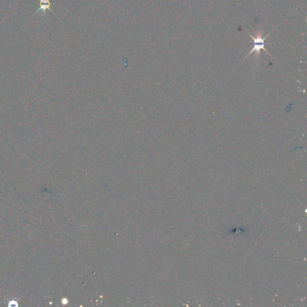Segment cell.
I'll list each match as a JSON object with an SVG mask.
<instances>
[{
    "mask_svg": "<svg viewBox=\"0 0 307 307\" xmlns=\"http://www.w3.org/2000/svg\"><path fill=\"white\" fill-rule=\"evenodd\" d=\"M248 35L250 36L251 37L252 39H253V40L254 41V46H253L252 50L248 54V55L244 58V59L243 60L246 59L250 54H251L252 53H253L254 52H255V55L256 56H257V57H260V50L261 49L264 50L268 54L271 55L269 54V53L265 48V46L266 45H268V44H269V45H271V43H265V40L269 35V34H267L265 36H264V33H263V32H261L260 31H258L257 32V34H256L255 37L253 36L249 32H248Z\"/></svg>",
    "mask_w": 307,
    "mask_h": 307,
    "instance_id": "6da1fadb",
    "label": "cell"
},
{
    "mask_svg": "<svg viewBox=\"0 0 307 307\" xmlns=\"http://www.w3.org/2000/svg\"><path fill=\"white\" fill-rule=\"evenodd\" d=\"M40 7L36 12V13L40 11H42V12L43 13H45L46 10H51V3L49 1V0H40Z\"/></svg>",
    "mask_w": 307,
    "mask_h": 307,
    "instance_id": "7a4b0ae2",
    "label": "cell"
}]
</instances>
